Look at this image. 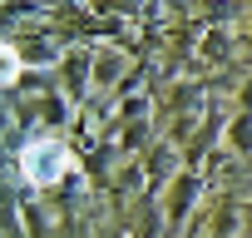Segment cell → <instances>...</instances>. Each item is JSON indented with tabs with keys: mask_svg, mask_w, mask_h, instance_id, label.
<instances>
[{
	"mask_svg": "<svg viewBox=\"0 0 252 238\" xmlns=\"http://www.w3.org/2000/svg\"><path fill=\"white\" fill-rule=\"evenodd\" d=\"M69 169H74V154H69V144H64V139H55V134L30 139V144L20 149V174H25V184H35V189L60 184Z\"/></svg>",
	"mask_w": 252,
	"mask_h": 238,
	"instance_id": "1",
	"label": "cell"
},
{
	"mask_svg": "<svg viewBox=\"0 0 252 238\" xmlns=\"http://www.w3.org/2000/svg\"><path fill=\"white\" fill-rule=\"evenodd\" d=\"M20 65H25V60H20V50H15L10 40H0V89L20 79Z\"/></svg>",
	"mask_w": 252,
	"mask_h": 238,
	"instance_id": "2",
	"label": "cell"
}]
</instances>
